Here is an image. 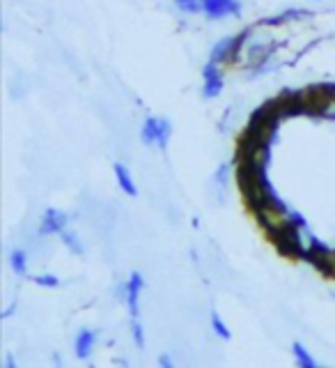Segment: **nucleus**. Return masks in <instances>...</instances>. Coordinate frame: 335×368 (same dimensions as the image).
Returning a JSON list of instances; mask_svg holds the SVG:
<instances>
[{
  "instance_id": "obj_8",
  "label": "nucleus",
  "mask_w": 335,
  "mask_h": 368,
  "mask_svg": "<svg viewBox=\"0 0 335 368\" xmlns=\"http://www.w3.org/2000/svg\"><path fill=\"white\" fill-rule=\"evenodd\" d=\"M312 260L326 276H335V251L314 247L312 249Z\"/></svg>"
},
{
  "instance_id": "obj_13",
  "label": "nucleus",
  "mask_w": 335,
  "mask_h": 368,
  "mask_svg": "<svg viewBox=\"0 0 335 368\" xmlns=\"http://www.w3.org/2000/svg\"><path fill=\"white\" fill-rule=\"evenodd\" d=\"M10 265H12V269H14L19 276H25V274H28V260H25V254H23L21 249H14V251H12Z\"/></svg>"
},
{
  "instance_id": "obj_5",
  "label": "nucleus",
  "mask_w": 335,
  "mask_h": 368,
  "mask_svg": "<svg viewBox=\"0 0 335 368\" xmlns=\"http://www.w3.org/2000/svg\"><path fill=\"white\" fill-rule=\"evenodd\" d=\"M202 76H204L202 97H207V99L218 97V94H221V88H223V76H221V72H218V63H211L209 60L202 70Z\"/></svg>"
},
{
  "instance_id": "obj_10",
  "label": "nucleus",
  "mask_w": 335,
  "mask_h": 368,
  "mask_svg": "<svg viewBox=\"0 0 335 368\" xmlns=\"http://www.w3.org/2000/svg\"><path fill=\"white\" fill-rule=\"evenodd\" d=\"M94 340H97V334L92 329H80L76 336V357L78 359H87L94 347Z\"/></svg>"
},
{
  "instance_id": "obj_17",
  "label": "nucleus",
  "mask_w": 335,
  "mask_h": 368,
  "mask_svg": "<svg viewBox=\"0 0 335 368\" xmlns=\"http://www.w3.org/2000/svg\"><path fill=\"white\" fill-rule=\"evenodd\" d=\"M131 329H133V340H136V345H138V347H145V334H142L140 320H133Z\"/></svg>"
},
{
  "instance_id": "obj_15",
  "label": "nucleus",
  "mask_w": 335,
  "mask_h": 368,
  "mask_svg": "<svg viewBox=\"0 0 335 368\" xmlns=\"http://www.w3.org/2000/svg\"><path fill=\"white\" fill-rule=\"evenodd\" d=\"M177 8L193 14V12H202V0H177Z\"/></svg>"
},
{
  "instance_id": "obj_6",
  "label": "nucleus",
  "mask_w": 335,
  "mask_h": 368,
  "mask_svg": "<svg viewBox=\"0 0 335 368\" xmlns=\"http://www.w3.org/2000/svg\"><path fill=\"white\" fill-rule=\"evenodd\" d=\"M67 226V214L60 212V209L51 207L44 212V219H42V226H39V235H60Z\"/></svg>"
},
{
  "instance_id": "obj_21",
  "label": "nucleus",
  "mask_w": 335,
  "mask_h": 368,
  "mask_svg": "<svg viewBox=\"0 0 335 368\" xmlns=\"http://www.w3.org/2000/svg\"><path fill=\"white\" fill-rule=\"evenodd\" d=\"M5 364H8V368H14V359L8 357V359H5Z\"/></svg>"
},
{
  "instance_id": "obj_2",
  "label": "nucleus",
  "mask_w": 335,
  "mask_h": 368,
  "mask_svg": "<svg viewBox=\"0 0 335 368\" xmlns=\"http://www.w3.org/2000/svg\"><path fill=\"white\" fill-rule=\"evenodd\" d=\"M333 90H328V88H305V90H301L296 94L299 99V106L301 111L305 113H324L328 104H331L333 99Z\"/></svg>"
},
{
  "instance_id": "obj_4",
  "label": "nucleus",
  "mask_w": 335,
  "mask_h": 368,
  "mask_svg": "<svg viewBox=\"0 0 335 368\" xmlns=\"http://www.w3.org/2000/svg\"><path fill=\"white\" fill-rule=\"evenodd\" d=\"M202 12L209 19L235 17L241 12V3L239 0H202Z\"/></svg>"
},
{
  "instance_id": "obj_9",
  "label": "nucleus",
  "mask_w": 335,
  "mask_h": 368,
  "mask_svg": "<svg viewBox=\"0 0 335 368\" xmlns=\"http://www.w3.org/2000/svg\"><path fill=\"white\" fill-rule=\"evenodd\" d=\"M159 136H161V118H147L140 129V141L145 145H159Z\"/></svg>"
},
{
  "instance_id": "obj_11",
  "label": "nucleus",
  "mask_w": 335,
  "mask_h": 368,
  "mask_svg": "<svg viewBox=\"0 0 335 368\" xmlns=\"http://www.w3.org/2000/svg\"><path fill=\"white\" fill-rule=\"evenodd\" d=\"M115 175H118L122 192L129 194V196H138V189H136V184H133V177L129 175V170L122 166V163H115Z\"/></svg>"
},
{
  "instance_id": "obj_19",
  "label": "nucleus",
  "mask_w": 335,
  "mask_h": 368,
  "mask_svg": "<svg viewBox=\"0 0 335 368\" xmlns=\"http://www.w3.org/2000/svg\"><path fill=\"white\" fill-rule=\"evenodd\" d=\"M37 285H44V288H56V285L60 283L56 276H51V274H44V276H37L35 278Z\"/></svg>"
},
{
  "instance_id": "obj_20",
  "label": "nucleus",
  "mask_w": 335,
  "mask_h": 368,
  "mask_svg": "<svg viewBox=\"0 0 335 368\" xmlns=\"http://www.w3.org/2000/svg\"><path fill=\"white\" fill-rule=\"evenodd\" d=\"M159 364L166 366V368H170V366H173V359H170L168 354H161V357H159Z\"/></svg>"
},
{
  "instance_id": "obj_7",
  "label": "nucleus",
  "mask_w": 335,
  "mask_h": 368,
  "mask_svg": "<svg viewBox=\"0 0 335 368\" xmlns=\"http://www.w3.org/2000/svg\"><path fill=\"white\" fill-rule=\"evenodd\" d=\"M142 285H145V281H142V276L138 274V272H133L131 278H129L127 283V304H129V311H131V318L138 320L140 318V290Z\"/></svg>"
},
{
  "instance_id": "obj_14",
  "label": "nucleus",
  "mask_w": 335,
  "mask_h": 368,
  "mask_svg": "<svg viewBox=\"0 0 335 368\" xmlns=\"http://www.w3.org/2000/svg\"><path fill=\"white\" fill-rule=\"evenodd\" d=\"M294 357H296V361H299V366H303V368H314L317 366V361L312 359V354H307V350L301 343H294Z\"/></svg>"
},
{
  "instance_id": "obj_1",
  "label": "nucleus",
  "mask_w": 335,
  "mask_h": 368,
  "mask_svg": "<svg viewBox=\"0 0 335 368\" xmlns=\"http://www.w3.org/2000/svg\"><path fill=\"white\" fill-rule=\"evenodd\" d=\"M255 212L259 216V223H262V226L269 230L271 235H276V233H280V230H285V228L292 226L290 216H287V212L278 205L276 201L264 203V205H259Z\"/></svg>"
},
{
  "instance_id": "obj_18",
  "label": "nucleus",
  "mask_w": 335,
  "mask_h": 368,
  "mask_svg": "<svg viewBox=\"0 0 335 368\" xmlns=\"http://www.w3.org/2000/svg\"><path fill=\"white\" fill-rule=\"evenodd\" d=\"M168 141H170V122L168 120H161V136H159V145H156V147L166 150Z\"/></svg>"
},
{
  "instance_id": "obj_16",
  "label": "nucleus",
  "mask_w": 335,
  "mask_h": 368,
  "mask_svg": "<svg viewBox=\"0 0 335 368\" xmlns=\"http://www.w3.org/2000/svg\"><path fill=\"white\" fill-rule=\"evenodd\" d=\"M211 327H214V331L218 334L221 338H230V331H228V327H225V323L221 318H218V313H214L211 316Z\"/></svg>"
},
{
  "instance_id": "obj_3",
  "label": "nucleus",
  "mask_w": 335,
  "mask_h": 368,
  "mask_svg": "<svg viewBox=\"0 0 335 368\" xmlns=\"http://www.w3.org/2000/svg\"><path fill=\"white\" fill-rule=\"evenodd\" d=\"M244 46V35H237V37H223L221 42L214 44V49H211V63H230L232 58L239 56V51H241Z\"/></svg>"
},
{
  "instance_id": "obj_12",
  "label": "nucleus",
  "mask_w": 335,
  "mask_h": 368,
  "mask_svg": "<svg viewBox=\"0 0 335 368\" xmlns=\"http://www.w3.org/2000/svg\"><path fill=\"white\" fill-rule=\"evenodd\" d=\"M60 240H63V244L72 251V254H76V256H83V254H85L83 242L78 240V235H76V233H69V230H63V233H60Z\"/></svg>"
}]
</instances>
